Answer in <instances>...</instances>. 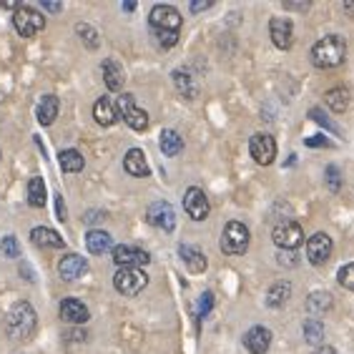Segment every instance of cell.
<instances>
[{"instance_id": "obj_31", "label": "cell", "mask_w": 354, "mask_h": 354, "mask_svg": "<svg viewBox=\"0 0 354 354\" xmlns=\"http://www.w3.org/2000/svg\"><path fill=\"white\" fill-rule=\"evenodd\" d=\"M332 309V297H329L327 292H314V294H309V299H307V312L309 314H324V312H329Z\"/></svg>"}, {"instance_id": "obj_45", "label": "cell", "mask_w": 354, "mask_h": 354, "mask_svg": "<svg viewBox=\"0 0 354 354\" xmlns=\"http://www.w3.org/2000/svg\"><path fill=\"white\" fill-rule=\"evenodd\" d=\"M314 354H334V349H329V347H322V349H317Z\"/></svg>"}, {"instance_id": "obj_22", "label": "cell", "mask_w": 354, "mask_h": 354, "mask_svg": "<svg viewBox=\"0 0 354 354\" xmlns=\"http://www.w3.org/2000/svg\"><path fill=\"white\" fill-rule=\"evenodd\" d=\"M86 246H88V252L93 254V257H101V254L113 249V239H111V234H106V232H88Z\"/></svg>"}, {"instance_id": "obj_26", "label": "cell", "mask_w": 354, "mask_h": 354, "mask_svg": "<svg viewBox=\"0 0 354 354\" xmlns=\"http://www.w3.org/2000/svg\"><path fill=\"white\" fill-rule=\"evenodd\" d=\"M48 201V194H46V184H43L41 176H33L28 181V204L35 206V209H43Z\"/></svg>"}, {"instance_id": "obj_12", "label": "cell", "mask_w": 354, "mask_h": 354, "mask_svg": "<svg viewBox=\"0 0 354 354\" xmlns=\"http://www.w3.org/2000/svg\"><path fill=\"white\" fill-rule=\"evenodd\" d=\"M113 261H116L118 266H136V269H141V266H146L151 261L149 252H143V249H138V246H113Z\"/></svg>"}, {"instance_id": "obj_25", "label": "cell", "mask_w": 354, "mask_h": 354, "mask_svg": "<svg viewBox=\"0 0 354 354\" xmlns=\"http://www.w3.org/2000/svg\"><path fill=\"white\" fill-rule=\"evenodd\" d=\"M30 239H33L38 246H53V249H61V246L66 244L61 234L53 232V229H46V226H38V229H33V232H30Z\"/></svg>"}, {"instance_id": "obj_19", "label": "cell", "mask_w": 354, "mask_h": 354, "mask_svg": "<svg viewBox=\"0 0 354 354\" xmlns=\"http://www.w3.org/2000/svg\"><path fill=\"white\" fill-rule=\"evenodd\" d=\"M123 169L129 171L131 176H149L151 169H149V161H146V156H143L141 149H131L129 153H126V158H123Z\"/></svg>"}, {"instance_id": "obj_38", "label": "cell", "mask_w": 354, "mask_h": 354, "mask_svg": "<svg viewBox=\"0 0 354 354\" xmlns=\"http://www.w3.org/2000/svg\"><path fill=\"white\" fill-rule=\"evenodd\" d=\"M309 118H312V121H317L319 126H324V129L337 131V129H334V123L329 121L327 116H324V111H322V109H312V111H309Z\"/></svg>"}, {"instance_id": "obj_41", "label": "cell", "mask_w": 354, "mask_h": 354, "mask_svg": "<svg viewBox=\"0 0 354 354\" xmlns=\"http://www.w3.org/2000/svg\"><path fill=\"white\" fill-rule=\"evenodd\" d=\"M279 261H281V266H294L297 264V252H281Z\"/></svg>"}, {"instance_id": "obj_32", "label": "cell", "mask_w": 354, "mask_h": 354, "mask_svg": "<svg viewBox=\"0 0 354 354\" xmlns=\"http://www.w3.org/2000/svg\"><path fill=\"white\" fill-rule=\"evenodd\" d=\"M75 33L81 35V41L86 43V48H91V50H95V48L101 46V38L95 33V28L88 26V23H78V26H75Z\"/></svg>"}, {"instance_id": "obj_10", "label": "cell", "mask_w": 354, "mask_h": 354, "mask_svg": "<svg viewBox=\"0 0 354 354\" xmlns=\"http://www.w3.org/2000/svg\"><path fill=\"white\" fill-rule=\"evenodd\" d=\"M249 151H252V158L259 166L274 164L277 158V141H274L269 133H257V136L249 141Z\"/></svg>"}, {"instance_id": "obj_3", "label": "cell", "mask_w": 354, "mask_h": 354, "mask_svg": "<svg viewBox=\"0 0 354 354\" xmlns=\"http://www.w3.org/2000/svg\"><path fill=\"white\" fill-rule=\"evenodd\" d=\"M249 249V229L241 221H229L221 234V252L226 257H236Z\"/></svg>"}, {"instance_id": "obj_46", "label": "cell", "mask_w": 354, "mask_h": 354, "mask_svg": "<svg viewBox=\"0 0 354 354\" xmlns=\"http://www.w3.org/2000/svg\"><path fill=\"white\" fill-rule=\"evenodd\" d=\"M123 10H136V3H123Z\"/></svg>"}, {"instance_id": "obj_37", "label": "cell", "mask_w": 354, "mask_h": 354, "mask_svg": "<svg viewBox=\"0 0 354 354\" xmlns=\"http://www.w3.org/2000/svg\"><path fill=\"white\" fill-rule=\"evenodd\" d=\"M327 186H329V191L342 189V171L337 169V166H327Z\"/></svg>"}, {"instance_id": "obj_16", "label": "cell", "mask_w": 354, "mask_h": 354, "mask_svg": "<svg viewBox=\"0 0 354 354\" xmlns=\"http://www.w3.org/2000/svg\"><path fill=\"white\" fill-rule=\"evenodd\" d=\"M88 307L83 304L81 299H73V297H68V299L61 301V319L68 322V324H83V322H88Z\"/></svg>"}, {"instance_id": "obj_11", "label": "cell", "mask_w": 354, "mask_h": 354, "mask_svg": "<svg viewBox=\"0 0 354 354\" xmlns=\"http://www.w3.org/2000/svg\"><path fill=\"white\" fill-rule=\"evenodd\" d=\"M184 209L194 221H204V218L209 216V209H212V206H209V198H206L204 191L196 189V186H191L184 194Z\"/></svg>"}, {"instance_id": "obj_18", "label": "cell", "mask_w": 354, "mask_h": 354, "mask_svg": "<svg viewBox=\"0 0 354 354\" xmlns=\"http://www.w3.org/2000/svg\"><path fill=\"white\" fill-rule=\"evenodd\" d=\"M93 118L101 123V126H113L118 118V106L111 101L109 95H101L93 106Z\"/></svg>"}, {"instance_id": "obj_44", "label": "cell", "mask_w": 354, "mask_h": 354, "mask_svg": "<svg viewBox=\"0 0 354 354\" xmlns=\"http://www.w3.org/2000/svg\"><path fill=\"white\" fill-rule=\"evenodd\" d=\"M206 8H212V0H206V3H194V6H191V10H194V13H198V10H206Z\"/></svg>"}, {"instance_id": "obj_7", "label": "cell", "mask_w": 354, "mask_h": 354, "mask_svg": "<svg viewBox=\"0 0 354 354\" xmlns=\"http://www.w3.org/2000/svg\"><path fill=\"white\" fill-rule=\"evenodd\" d=\"M116 106H118V113H121V118L129 123L133 131H146V129H149V113H146L143 109H138L133 95L123 93L121 98L116 101Z\"/></svg>"}, {"instance_id": "obj_43", "label": "cell", "mask_w": 354, "mask_h": 354, "mask_svg": "<svg viewBox=\"0 0 354 354\" xmlns=\"http://www.w3.org/2000/svg\"><path fill=\"white\" fill-rule=\"evenodd\" d=\"M43 8H46L48 13H61V3H48V0H43Z\"/></svg>"}, {"instance_id": "obj_8", "label": "cell", "mask_w": 354, "mask_h": 354, "mask_svg": "<svg viewBox=\"0 0 354 354\" xmlns=\"http://www.w3.org/2000/svg\"><path fill=\"white\" fill-rule=\"evenodd\" d=\"M151 28L153 30H169V33H178L181 28V13L174 6H156L149 15Z\"/></svg>"}, {"instance_id": "obj_30", "label": "cell", "mask_w": 354, "mask_h": 354, "mask_svg": "<svg viewBox=\"0 0 354 354\" xmlns=\"http://www.w3.org/2000/svg\"><path fill=\"white\" fill-rule=\"evenodd\" d=\"M58 161H61V169L66 171V174H78V171H83V166H86L83 156H81V153H78L75 149L61 151V156H58Z\"/></svg>"}, {"instance_id": "obj_2", "label": "cell", "mask_w": 354, "mask_h": 354, "mask_svg": "<svg viewBox=\"0 0 354 354\" xmlns=\"http://www.w3.org/2000/svg\"><path fill=\"white\" fill-rule=\"evenodd\" d=\"M8 337H13V339H28L30 334L35 332L38 327V314L35 309L28 304V301H18L10 312H8Z\"/></svg>"}, {"instance_id": "obj_6", "label": "cell", "mask_w": 354, "mask_h": 354, "mask_svg": "<svg viewBox=\"0 0 354 354\" xmlns=\"http://www.w3.org/2000/svg\"><path fill=\"white\" fill-rule=\"evenodd\" d=\"M146 284H149V277H146L143 269H136V266H123V269L116 272V277H113V286L121 294H126V297L138 294Z\"/></svg>"}, {"instance_id": "obj_14", "label": "cell", "mask_w": 354, "mask_h": 354, "mask_svg": "<svg viewBox=\"0 0 354 354\" xmlns=\"http://www.w3.org/2000/svg\"><path fill=\"white\" fill-rule=\"evenodd\" d=\"M86 272H88V261L78 257V254H68V257H63L58 261V274L66 281H78L81 277H86Z\"/></svg>"}, {"instance_id": "obj_4", "label": "cell", "mask_w": 354, "mask_h": 354, "mask_svg": "<svg viewBox=\"0 0 354 354\" xmlns=\"http://www.w3.org/2000/svg\"><path fill=\"white\" fill-rule=\"evenodd\" d=\"M13 26H15V30H18V35H23V38H33L38 30L46 28V18H43V13H38L35 8L23 6L21 3L13 13Z\"/></svg>"}, {"instance_id": "obj_33", "label": "cell", "mask_w": 354, "mask_h": 354, "mask_svg": "<svg viewBox=\"0 0 354 354\" xmlns=\"http://www.w3.org/2000/svg\"><path fill=\"white\" fill-rule=\"evenodd\" d=\"M304 339L309 342V344H322V339H324V329H322V322L317 319H309L307 324H304Z\"/></svg>"}, {"instance_id": "obj_42", "label": "cell", "mask_w": 354, "mask_h": 354, "mask_svg": "<svg viewBox=\"0 0 354 354\" xmlns=\"http://www.w3.org/2000/svg\"><path fill=\"white\" fill-rule=\"evenodd\" d=\"M55 209H58V218H61V221H66V209H63L61 194H55Z\"/></svg>"}, {"instance_id": "obj_29", "label": "cell", "mask_w": 354, "mask_h": 354, "mask_svg": "<svg viewBox=\"0 0 354 354\" xmlns=\"http://www.w3.org/2000/svg\"><path fill=\"white\" fill-rule=\"evenodd\" d=\"M174 83H176V91L181 95H184V98H196L198 95V88H196V81H194V78H191L189 73H186V71H174Z\"/></svg>"}, {"instance_id": "obj_27", "label": "cell", "mask_w": 354, "mask_h": 354, "mask_svg": "<svg viewBox=\"0 0 354 354\" xmlns=\"http://www.w3.org/2000/svg\"><path fill=\"white\" fill-rule=\"evenodd\" d=\"M324 101H327V106L332 111H337V113H344V111L349 109V101H352V93H349L347 88H332L324 93Z\"/></svg>"}, {"instance_id": "obj_13", "label": "cell", "mask_w": 354, "mask_h": 354, "mask_svg": "<svg viewBox=\"0 0 354 354\" xmlns=\"http://www.w3.org/2000/svg\"><path fill=\"white\" fill-rule=\"evenodd\" d=\"M307 257H309V261H312V264H324V261L332 257V239H329L324 232L309 236Z\"/></svg>"}, {"instance_id": "obj_39", "label": "cell", "mask_w": 354, "mask_h": 354, "mask_svg": "<svg viewBox=\"0 0 354 354\" xmlns=\"http://www.w3.org/2000/svg\"><path fill=\"white\" fill-rule=\"evenodd\" d=\"M156 38L161 43V48H174L178 43V33H169V30H158Z\"/></svg>"}, {"instance_id": "obj_35", "label": "cell", "mask_w": 354, "mask_h": 354, "mask_svg": "<svg viewBox=\"0 0 354 354\" xmlns=\"http://www.w3.org/2000/svg\"><path fill=\"white\" fill-rule=\"evenodd\" d=\"M214 309V294L212 292H204L201 297H198L196 301V319H204L206 314Z\"/></svg>"}, {"instance_id": "obj_23", "label": "cell", "mask_w": 354, "mask_h": 354, "mask_svg": "<svg viewBox=\"0 0 354 354\" xmlns=\"http://www.w3.org/2000/svg\"><path fill=\"white\" fill-rule=\"evenodd\" d=\"M35 116L43 126H50V123L58 118V98L55 95H43L41 103H38V109H35Z\"/></svg>"}, {"instance_id": "obj_20", "label": "cell", "mask_w": 354, "mask_h": 354, "mask_svg": "<svg viewBox=\"0 0 354 354\" xmlns=\"http://www.w3.org/2000/svg\"><path fill=\"white\" fill-rule=\"evenodd\" d=\"M289 297H292V281H274L266 292V304L272 309H279L289 301Z\"/></svg>"}, {"instance_id": "obj_21", "label": "cell", "mask_w": 354, "mask_h": 354, "mask_svg": "<svg viewBox=\"0 0 354 354\" xmlns=\"http://www.w3.org/2000/svg\"><path fill=\"white\" fill-rule=\"evenodd\" d=\"M178 254H181V259H184L186 269L194 274H201L206 269V257L201 252H198L196 246H189V244H181V249H178Z\"/></svg>"}, {"instance_id": "obj_9", "label": "cell", "mask_w": 354, "mask_h": 354, "mask_svg": "<svg viewBox=\"0 0 354 354\" xmlns=\"http://www.w3.org/2000/svg\"><path fill=\"white\" fill-rule=\"evenodd\" d=\"M146 218H149V224L158 226L161 232H174L176 229V212H174V206L169 201H153L149 206V212H146Z\"/></svg>"}, {"instance_id": "obj_34", "label": "cell", "mask_w": 354, "mask_h": 354, "mask_svg": "<svg viewBox=\"0 0 354 354\" xmlns=\"http://www.w3.org/2000/svg\"><path fill=\"white\" fill-rule=\"evenodd\" d=\"M0 252L10 257V259H18L21 257V244H18V239L15 236H3L0 239Z\"/></svg>"}, {"instance_id": "obj_40", "label": "cell", "mask_w": 354, "mask_h": 354, "mask_svg": "<svg viewBox=\"0 0 354 354\" xmlns=\"http://www.w3.org/2000/svg\"><path fill=\"white\" fill-rule=\"evenodd\" d=\"M307 146H309V149H329V143H327V138H324V136L307 138Z\"/></svg>"}, {"instance_id": "obj_15", "label": "cell", "mask_w": 354, "mask_h": 354, "mask_svg": "<svg viewBox=\"0 0 354 354\" xmlns=\"http://www.w3.org/2000/svg\"><path fill=\"white\" fill-rule=\"evenodd\" d=\"M269 35H272L274 46L281 48V50H289V48H292V38H294L292 21H286V18H272V23H269Z\"/></svg>"}, {"instance_id": "obj_17", "label": "cell", "mask_w": 354, "mask_h": 354, "mask_svg": "<svg viewBox=\"0 0 354 354\" xmlns=\"http://www.w3.org/2000/svg\"><path fill=\"white\" fill-rule=\"evenodd\" d=\"M272 344V332L264 327H252L244 334V347L252 354H266Z\"/></svg>"}, {"instance_id": "obj_24", "label": "cell", "mask_w": 354, "mask_h": 354, "mask_svg": "<svg viewBox=\"0 0 354 354\" xmlns=\"http://www.w3.org/2000/svg\"><path fill=\"white\" fill-rule=\"evenodd\" d=\"M158 146L164 151V156H178L184 151V138L178 136L176 131H161V138H158Z\"/></svg>"}, {"instance_id": "obj_1", "label": "cell", "mask_w": 354, "mask_h": 354, "mask_svg": "<svg viewBox=\"0 0 354 354\" xmlns=\"http://www.w3.org/2000/svg\"><path fill=\"white\" fill-rule=\"evenodd\" d=\"M344 55H347V43L342 35H324L312 48V63L317 68H334L344 61Z\"/></svg>"}, {"instance_id": "obj_5", "label": "cell", "mask_w": 354, "mask_h": 354, "mask_svg": "<svg viewBox=\"0 0 354 354\" xmlns=\"http://www.w3.org/2000/svg\"><path fill=\"white\" fill-rule=\"evenodd\" d=\"M272 239L281 252H297L304 244V232H301V226L297 221H281V224L274 226Z\"/></svg>"}, {"instance_id": "obj_28", "label": "cell", "mask_w": 354, "mask_h": 354, "mask_svg": "<svg viewBox=\"0 0 354 354\" xmlns=\"http://www.w3.org/2000/svg\"><path fill=\"white\" fill-rule=\"evenodd\" d=\"M103 81H106L109 91L123 88V71L116 61H103Z\"/></svg>"}, {"instance_id": "obj_36", "label": "cell", "mask_w": 354, "mask_h": 354, "mask_svg": "<svg viewBox=\"0 0 354 354\" xmlns=\"http://www.w3.org/2000/svg\"><path fill=\"white\" fill-rule=\"evenodd\" d=\"M337 281H339L344 289H349V292H354V264H347L342 266L339 274H337Z\"/></svg>"}]
</instances>
